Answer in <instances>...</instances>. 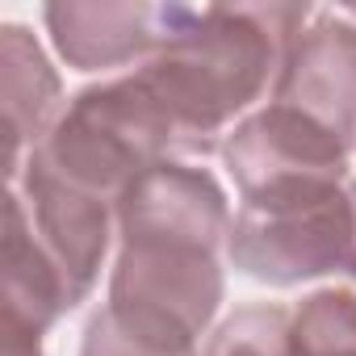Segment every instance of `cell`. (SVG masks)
Wrapping results in <instances>:
<instances>
[{
  "instance_id": "6da1fadb",
  "label": "cell",
  "mask_w": 356,
  "mask_h": 356,
  "mask_svg": "<svg viewBox=\"0 0 356 356\" xmlns=\"http://www.w3.org/2000/svg\"><path fill=\"white\" fill-rule=\"evenodd\" d=\"M118 264L109 277V318L130 335L197 352V339L222 302V243L231 239V206L214 172L163 159L122 193Z\"/></svg>"
},
{
  "instance_id": "7a4b0ae2",
  "label": "cell",
  "mask_w": 356,
  "mask_h": 356,
  "mask_svg": "<svg viewBox=\"0 0 356 356\" xmlns=\"http://www.w3.org/2000/svg\"><path fill=\"white\" fill-rule=\"evenodd\" d=\"M306 17V5H189L168 42L134 72L168 113L176 147L214 151L235 113L260 101L268 80L277 84Z\"/></svg>"
},
{
  "instance_id": "3957f363",
  "label": "cell",
  "mask_w": 356,
  "mask_h": 356,
  "mask_svg": "<svg viewBox=\"0 0 356 356\" xmlns=\"http://www.w3.org/2000/svg\"><path fill=\"white\" fill-rule=\"evenodd\" d=\"M176 147V130L138 76L105 80L67 101L47 138L26 155L55 181L118 210L122 193L159 168Z\"/></svg>"
},
{
  "instance_id": "277c9868",
  "label": "cell",
  "mask_w": 356,
  "mask_h": 356,
  "mask_svg": "<svg viewBox=\"0 0 356 356\" xmlns=\"http://www.w3.org/2000/svg\"><path fill=\"white\" fill-rule=\"evenodd\" d=\"M352 151L356 147L335 130L277 101L243 118L222 143V159L239 185L243 210H281L348 185Z\"/></svg>"
},
{
  "instance_id": "5b68a950",
  "label": "cell",
  "mask_w": 356,
  "mask_h": 356,
  "mask_svg": "<svg viewBox=\"0 0 356 356\" xmlns=\"http://www.w3.org/2000/svg\"><path fill=\"white\" fill-rule=\"evenodd\" d=\"M231 264L264 285L289 289L343 273L356 281V181L281 210H239L227 239Z\"/></svg>"
},
{
  "instance_id": "8992f818",
  "label": "cell",
  "mask_w": 356,
  "mask_h": 356,
  "mask_svg": "<svg viewBox=\"0 0 356 356\" xmlns=\"http://www.w3.org/2000/svg\"><path fill=\"white\" fill-rule=\"evenodd\" d=\"M189 5H143V0H63L47 5L42 22L55 51L76 72L122 67L151 59L181 26Z\"/></svg>"
},
{
  "instance_id": "52a82bcc",
  "label": "cell",
  "mask_w": 356,
  "mask_h": 356,
  "mask_svg": "<svg viewBox=\"0 0 356 356\" xmlns=\"http://www.w3.org/2000/svg\"><path fill=\"white\" fill-rule=\"evenodd\" d=\"M273 101L289 105L356 147V26L318 13L289 47Z\"/></svg>"
},
{
  "instance_id": "ba28073f",
  "label": "cell",
  "mask_w": 356,
  "mask_h": 356,
  "mask_svg": "<svg viewBox=\"0 0 356 356\" xmlns=\"http://www.w3.org/2000/svg\"><path fill=\"white\" fill-rule=\"evenodd\" d=\"M26 210H30V222L38 231V239L47 243V252L55 256V264L63 268L67 277V289H72V302L80 306L92 285H97V273H101V260L109 252V227L118 222L113 218V206L88 197V193H76L72 185L55 181L51 172H42L38 163H22L17 181H9Z\"/></svg>"
},
{
  "instance_id": "9c48e42d",
  "label": "cell",
  "mask_w": 356,
  "mask_h": 356,
  "mask_svg": "<svg viewBox=\"0 0 356 356\" xmlns=\"http://www.w3.org/2000/svg\"><path fill=\"white\" fill-rule=\"evenodd\" d=\"M72 289L47 243L38 239L22 193L5 197V331L47 335V327L72 310Z\"/></svg>"
},
{
  "instance_id": "30bf717a",
  "label": "cell",
  "mask_w": 356,
  "mask_h": 356,
  "mask_svg": "<svg viewBox=\"0 0 356 356\" xmlns=\"http://www.w3.org/2000/svg\"><path fill=\"white\" fill-rule=\"evenodd\" d=\"M0 72H5V172L9 181H17L22 172V155H30L47 130L55 126L59 109V72L51 67V59L42 55L38 38L26 26H5L0 30Z\"/></svg>"
},
{
  "instance_id": "8fae6325",
  "label": "cell",
  "mask_w": 356,
  "mask_h": 356,
  "mask_svg": "<svg viewBox=\"0 0 356 356\" xmlns=\"http://www.w3.org/2000/svg\"><path fill=\"white\" fill-rule=\"evenodd\" d=\"M289 356H356V293H306L289 310Z\"/></svg>"
},
{
  "instance_id": "7c38bea8",
  "label": "cell",
  "mask_w": 356,
  "mask_h": 356,
  "mask_svg": "<svg viewBox=\"0 0 356 356\" xmlns=\"http://www.w3.org/2000/svg\"><path fill=\"white\" fill-rule=\"evenodd\" d=\"M206 356H289V310L273 302L235 310L210 335Z\"/></svg>"
},
{
  "instance_id": "4fadbf2b",
  "label": "cell",
  "mask_w": 356,
  "mask_h": 356,
  "mask_svg": "<svg viewBox=\"0 0 356 356\" xmlns=\"http://www.w3.org/2000/svg\"><path fill=\"white\" fill-rule=\"evenodd\" d=\"M80 356H197V352H172V348L147 343V339L130 335L126 327H118V323L109 318V310L101 306V310L88 318V327H84Z\"/></svg>"
},
{
  "instance_id": "5bb4252c",
  "label": "cell",
  "mask_w": 356,
  "mask_h": 356,
  "mask_svg": "<svg viewBox=\"0 0 356 356\" xmlns=\"http://www.w3.org/2000/svg\"><path fill=\"white\" fill-rule=\"evenodd\" d=\"M5 356H42V335L5 331Z\"/></svg>"
},
{
  "instance_id": "9a60e30c",
  "label": "cell",
  "mask_w": 356,
  "mask_h": 356,
  "mask_svg": "<svg viewBox=\"0 0 356 356\" xmlns=\"http://www.w3.org/2000/svg\"><path fill=\"white\" fill-rule=\"evenodd\" d=\"M348 13H352V17H356V5H348Z\"/></svg>"
}]
</instances>
